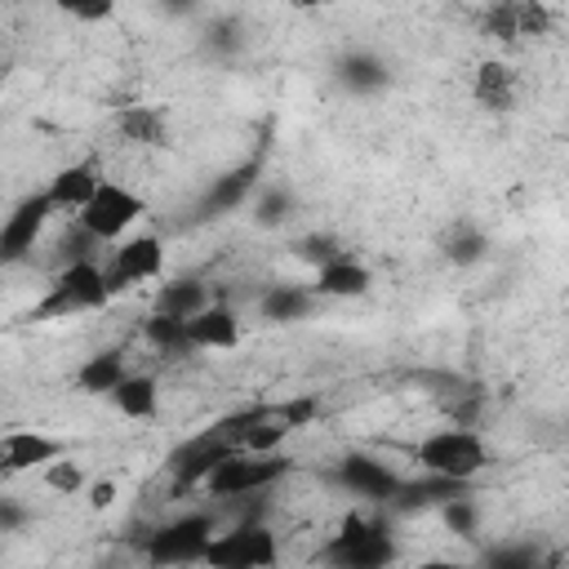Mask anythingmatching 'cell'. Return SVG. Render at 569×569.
<instances>
[{"mask_svg": "<svg viewBox=\"0 0 569 569\" xmlns=\"http://www.w3.org/2000/svg\"><path fill=\"white\" fill-rule=\"evenodd\" d=\"M320 556L329 569H387L396 560V542H391L387 525L351 511V516H342L338 533L325 542Z\"/></svg>", "mask_w": 569, "mask_h": 569, "instance_id": "cell-1", "label": "cell"}, {"mask_svg": "<svg viewBox=\"0 0 569 569\" xmlns=\"http://www.w3.org/2000/svg\"><path fill=\"white\" fill-rule=\"evenodd\" d=\"M418 462L427 467V476H445V480L471 485L489 467V449L471 427H445V431H431L418 445Z\"/></svg>", "mask_w": 569, "mask_h": 569, "instance_id": "cell-2", "label": "cell"}, {"mask_svg": "<svg viewBox=\"0 0 569 569\" xmlns=\"http://www.w3.org/2000/svg\"><path fill=\"white\" fill-rule=\"evenodd\" d=\"M209 538H213V516H204V511L178 516V520L151 529V538H147V560H151L156 569H182V565H196V560H204Z\"/></svg>", "mask_w": 569, "mask_h": 569, "instance_id": "cell-3", "label": "cell"}, {"mask_svg": "<svg viewBox=\"0 0 569 569\" xmlns=\"http://www.w3.org/2000/svg\"><path fill=\"white\" fill-rule=\"evenodd\" d=\"M280 560V542L267 525H236L218 538H209L204 560L209 569H271Z\"/></svg>", "mask_w": 569, "mask_h": 569, "instance_id": "cell-4", "label": "cell"}, {"mask_svg": "<svg viewBox=\"0 0 569 569\" xmlns=\"http://www.w3.org/2000/svg\"><path fill=\"white\" fill-rule=\"evenodd\" d=\"M142 213H147L142 196H133L124 182H107V178H102V187L93 191V200H89L76 218H80V231H84V236H93L98 244H107V240H120Z\"/></svg>", "mask_w": 569, "mask_h": 569, "instance_id": "cell-5", "label": "cell"}, {"mask_svg": "<svg viewBox=\"0 0 569 569\" xmlns=\"http://www.w3.org/2000/svg\"><path fill=\"white\" fill-rule=\"evenodd\" d=\"M284 471H289V462L280 453H231L209 471V480L200 489L209 498H240V493H258V489L276 485Z\"/></svg>", "mask_w": 569, "mask_h": 569, "instance_id": "cell-6", "label": "cell"}, {"mask_svg": "<svg viewBox=\"0 0 569 569\" xmlns=\"http://www.w3.org/2000/svg\"><path fill=\"white\" fill-rule=\"evenodd\" d=\"M107 302V289H102V271L93 262H71L53 276L44 302L36 307L40 320H58V316H76V311H93Z\"/></svg>", "mask_w": 569, "mask_h": 569, "instance_id": "cell-7", "label": "cell"}, {"mask_svg": "<svg viewBox=\"0 0 569 569\" xmlns=\"http://www.w3.org/2000/svg\"><path fill=\"white\" fill-rule=\"evenodd\" d=\"M236 453V445L218 431V422L209 427V431H200L196 440H187V445H178L173 453H169V471H173V493H182V489H196V485H204L209 480V471L222 462V458H231Z\"/></svg>", "mask_w": 569, "mask_h": 569, "instance_id": "cell-8", "label": "cell"}, {"mask_svg": "<svg viewBox=\"0 0 569 569\" xmlns=\"http://www.w3.org/2000/svg\"><path fill=\"white\" fill-rule=\"evenodd\" d=\"M49 213H53V209H49V196H44V191L27 196V200L0 222V262H22V258L36 249V240H40Z\"/></svg>", "mask_w": 569, "mask_h": 569, "instance_id": "cell-9", "label": "cell"}, {"mask_svg": "<svg viewBox=\"0 0 569 569\" xmlns=\"http://www.w3.org/2000/svg\"><path fill=\"white\" fill-rule=\"evenodd\" d=\"M338 480H342L356 498H369V502H391L396 489H400V476H396L387 462L369 458V453H347V458L338 462Z\"/></svg>", "mask_w": 569, "mask_h": 569, "instance_id": "cell-10", "label": "cell"}, {"mask_svg": "<svg viewBox=\"0 0 569 569\" xmlns=\"http://www.w3.org/2000/svg\"><path fill=\"white\" fill-rule=\"evenodd\" d=\"M102 187V173H98V160H76V164H67V169H58L53 173V182H49V209H62V213H80L89 200H93V191Z\"/></svg>", "mask_w": 569, "mask_h": 569, "instance_id": "cell-11", "label": "cell"}, {"mask_svg": "<svg viewBox=\"0 0 569 569\" xmlns=\"http://www.w3.org/2000/svg\"><path fill=\"white\" fill-rule=\"evenodd\" d=\"M164 267V240L160 236H133L116 249V262H111V276L129 289V284H142L151 276H160Z\"/></svg>", "mask_w": 569, "mask_h": 569, "instance_id": "cell-12", "label": "cell"}, {"mask_svg": "<svg viewBox=\"0 0 569 569\" xmlns=\"http://www.w3.org/2000/svg\"><path fill=\"white\" fill-rule=\"evenodd\" d=\"M240 342V320H236V311L231 307H222V302H209L204 311H196L191 320H187V347L196 351V347H204V351H227V347H236Z\"/></svg>", "mask_w": 569, "mask_h": 569, "instance_id": "cell-13", "label": "cell"}, {"mask_svg": "<svg viewBox=\"0 0 569 569\" xmlns=\"http://www.w3.org/2000/svg\"><path fill=\"white\" fill-rule=\"evenodd\" d=\"M0 449L9 458V471H36V467H49L67 453V445L44 436V431H4Z\"/></svg>", "mask_w": 569, "mask_h": 569, "instance_id": "cell-14", "label": "cell"}, {"mask_svg": "<svg viewBox=\"0 0 569 569\" xmlns=\"http://www.w3.org/2000/svg\"><path fill=\"white\" fill-rule=\"evenodd\" d=\"M467 498V485L462 480H445V476H427V480H400L391 507L400 511H422V507H449Z\"/></svg>", "mask_w": 569, "mask_h": 569, "instance_id": "cell-15", "label": "cell"}, {"mask_svg": "<svg viewBox=\"0 0 569 569\" xmlns=\"http://www.w3.org/2000/svg\"><path fill=\"white\" fill-rule=\"evenodd\" d=\"M365 289H369V267L356 262L351 253L325 262L316 276V293H325V298H360Z\"/></svg>", "mask_w": 569, "mask_h": 569, "instance_id": "cell-16", "label": "cell"}, {"mask_svg": "<svg viewBox=\"0 0 569 569\" xmlns=\"http://www.w3.org/2000/svg\"><path fill=\"white\" fill-rule=\"evenodd\" d=\"M111 400H116V409H120L124 418L147 422V418H156V409H160V387H156L151 373H124L120 387L111 391Z\"/></svg>", "mask_w": 569, "mask_h": 569, "instance_id": "cell-17", "label": "cell"}, {"mask_svg": "<svg viewBox=\"0 0 569 569\" xmlns=\"http://www.w3.org/2000/svg\"><path fill=\"white\" fill-rule=\"evenodd\" d=\"M253 187H258V160H249V164H240V169L213 178V187H209V196H204V213H222V209L244 204Z\"/></svg>", "mask_w": 569, "mask_h": 569, "instance_id": "cell-18", "label": "cell"}, {"mask_svg": "<svg viewBox=\"0 0 569 569\" xmlns=\"http://www.w3.org/2000/svg\"><path fill=\"white\" fill-rule=\"evenodd\" d=\"M124 378V356L120 351H98L76 369V387L89 396H111Z\"/></svg>", "mask_w": 569, "mask_h": 569, "instance_id": "cell-19", "label": "cell"}, {"mask_svg": "<svg viewBox=\"0 0 569 569\" xmlns=\"http://www.w3.org/2000/svg\"><path fill=\"white\" fill-rule=\"evenodd\" d=\"M516 98V71L507 62H480L476 71V102L489 111H507Z\"/></svg>", "mask_w": 569, "mask_h": 569, "instance_id": "cell-20", "label": "cell"}, {"mask_svg": "<svg viewBox=\"0 0 569 569\" xmlns=\"http://www.w3.org/2000/svg\"><path fill=\"white\" fill-rule=\"evenodd\" d=\"M120 133L129 142H142V147H164L169 138V124H164V111L160 107H124L120 111Z\"/></svg>", "mask_w": 569, "mask_h": 569, "instance_id": "cell-21", "label": "cell"}, {"mask_svg": "<svg viewBox=\"0 0 569 569\" xmlns=\"http://www.w3.org/2000/svg\"><path fill=\"white\" fill-rule=\"evenodd\" d=\"M204 307H209V289H204L200 280H173V284H164L160 298H156V311H160V316H178V320H191V316L204 311Z\"/></svg>", "mask_w": 569, "mask_h": 569, "instance_id": "cell-22", "label": "cell"}, {"mask_svg": "<svg viewBox=\"0 0 569 569\" xmlns=\"http://www.w3.org/2000/svg\"><path fill=\"white\" fill-rule=\"evenodd\" d=\"M440 249H445V258L449 262H458V267H471V262H480L485 258V236H480V227L476 222H453L449 231H445V240H440Z\"/></svg>", "mask_w": 569, "mask_h": 569, "instance_id": "cell-23", "label": "cell"}, {"mask_svg": "<svg viewBox=\"0 0 569 569\" xmlns=\"http://www.w3.org/2000/svg\"><path fill=\"white\" fill-rule=\"evenodd\" d=\"M338 76H342V84L356 89V93H369V89H382V84H387V67H382L373 53H347V58L338 62Z\"/></svg>", "mask_w": 569, "mask_h": 569, "instance_id": "cell-24", "label": "cell"}, {"mask_svg": "<svg viewBox=\"0 0 569 569\" xmlns=\"http://www.w3.org/2000/svg\"><path fill=\"white\" fill-rule=\"evenodd\" d=\"M311 311V293L298 284H271L262 293V316L267 320H302Z\"/></svg>", "mask_w": 569, "mask_h": 569, "instance_id": "cell-25", "label": "cell"}, {"mask_svg": "<svg viewBox=\"0 0 569 569\" xmlns=\"http://www.w3.org/2000/svg\"><path fill=\"white\" fill-rule=\"evenodd\" d=\"M142 333H147V342L151 347H160V351H191L187 347V320H178V316H151L147 325H142Z\"/></svg>", "mask_w": 569, "mask_h": 569, "instance_id": "cell-26", "label": "cell"}, {"mask_svg": "<svg viewBox=\"0 0 569 569\" xmlns=\"http://www.w3.org/2000/svg\"><path fill=\"white\" fill-rule=\"evenodd\" d=\"M44 485L53 489V493H80L84 489V471H80V462H71V458H58V462H49L44 467Z\"/></svg>", "mask_w": 569, "mask_h": 569, "instance_id": "cell-27", "label": "cell"}, {"mask_svg": "<svg viewBox=\"0 0 569 569\" xmlns=\"http://www.w3.org/2000/svg\"><path fill=\"white\" fill-rule=\"evenodd\" d=\"M289 209H293V200H289V191H280V187H271V191H262V200H258V209H253V218H258L262 227H280V222L289 218Z\"/></svg>", "mask_w": 569, "mask_h": 569, "instance_id": "cell-28", "label": "cell"}, {"mask_svg": "<svg viewBox=\"0 0 569 569\" xmlns=\"http://www.w3.org/2000/svg\"><path fill=\"white\" fill-rule=\"evenodd\" d=\"M320 413V400H311V396H293V400H284V405H276V418L289 427V431H298V427H307L311 418Z\"/></svg>", "mask_w": 569, "mask_h": 569, "instance_id": "cell-29", "label": "cell"}, {"mask_svg": "<svg viewBox=\"0 0 569 569\" xmlns=\"http://www.w3.org/2000/svg\"><path fill=\"white\" fill-rule=\"evenodd\" d=\"M485 31H489V36H502V40H516V36H520V22H516V4H498V9H489V18H485Z\"/></svg>", "mask_w": 569, "mask_h": 569, "instance_id": "cell-30", "label": "cell"}, {"mask_svg": "<svg viewBox=\"0 0 569 569\" xmlns=\"http://www.w3.org/2000/svg\"><path fill=\"white\" fill-rule=\"evenodd\" d=\"M445 511V520L453 525V529H471L476 525V507H471V498H458V502H449V507H440Z\"/></svg>", "mask_w": 569, "mask_h": 569, "instance_id": "cell-31", "label": "cell"}, {"mask_svg": "<svg viewBox=\"0 0 569 569\" xmlns=\"http://www.w3.org/2000/svg\"><path fill=\"white\" fill-rule=\"evenodd\" d=\"M116 502V480H98V485H89V507L93 511H107Z\"/></svg>", "mask_w": 569, "mask_h": 569, "instance_id": "cell-32", "label": "cell"}, {"mask_svg": "<svg viewBox=\"0 0 569 569\" xmlns=\"http://www.w3.org/2000/svg\"><path fill=\"white\" fill-rule=\"evenodd\" d=\"M67 13L80 18V22H98V18H111V4L107 0L102 4H67Z\"/></svg>", "mask_w": 569, "mask_h": 569, "instance_id": "cell-33", "label": "cell"}, {"mask_svg": "<svg viewBox=\"0 0 569 569\" xmlns=\"http://www.w3.org/2000/svg\"><path fill=\"white\" fill-rule=\"evenodd\" d=\"M493 569H533V556L529 551H502L493 560Z\"/></svg>", "mask_w": 569, "mask_h": 569, "instance_id": "cell-34", "label": "cell"}, {"mask_svg": "<svg viewBox=\"0 0 569 569\" xmlns=\"http://www.w3.org/2000/svg\"><path fill=\"white\" fill-rule=\"evenodd\" d=\"M18 525H22V511L9 507V502H0V529H18Z\"/></svg>", "mask_w": 569, "mask_h": 569, "instance_id": "cell-35", "label": "cell"}, {"mask_svg": "<svg viewBox=\"0 0 569 569\" xmlns=\"http://www.w3.org/2000/svg\"><path fill=\"white\" fill-rule=\"evenodd\" d=\"M413 569H467V565H458V560H422Z\"/></svg>", "mask_w": 569, "mask_h": 569, "instance_id": "cell-36", "label": "cell"}, {"mask_svg": "<svg viewBox=\"0 0 569 569\" xmlns=\"http://www.w3.org/2000/svg\"><path fill=\"white\" fill-rule=\"evenodd\" d=\"M0 476H13V471H9V458H4V449H0Z\"/></svg>", "mask_w": 569, "mask_h": 569, "instance_id": "cell-37", "label": "cell"}]
</instances>
